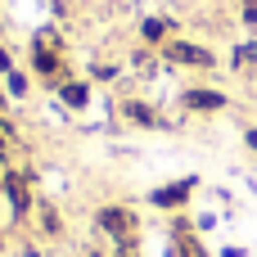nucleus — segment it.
<instances>
[{"label": "nucleus", "instance_id": "1", "mask_svg": "<svg viewBox=\"0 0 257 257\" xmlns=\"http://www.w3.org/2000/svg\"><path fill=\"white\" fill-rule=\"evenodd\" d=\"M104 226H108V230H117V235H122V239H126V235H131V217H126V212H122V208H113V212H104Z\"/></svg>", "mask_w": 257, "mask_h": 257}, {"label": "nucleus", "instance_id": "2", "mask_svg": "<svg viewBox=\"0 0 257 257\" xmlns=\"http://www.w3.org/2000/svg\"><path fill=\"white\" fill-rule=\"evenodd\" d=\"M190 99H194L199 108H217V104H221V95H203V90H199V95H190Z\"/></svg>", "mask_w": 257, "mask_h": 257}]
</instances>
